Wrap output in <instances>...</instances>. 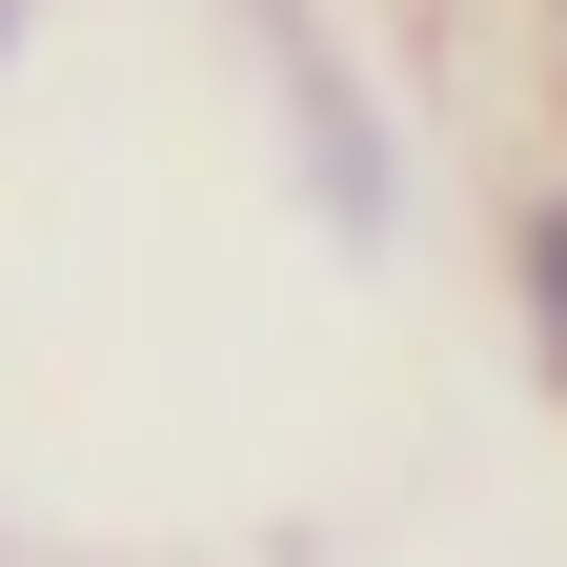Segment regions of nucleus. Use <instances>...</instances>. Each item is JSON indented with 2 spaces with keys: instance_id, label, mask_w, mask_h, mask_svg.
<instances>
[{
  "instance_id": "nucleus-1",
  "label": "nucleus",
  "mask_w": 567,
  "mask_h": 567,
  "mask_svg": "<svg viewBox=\"0 0 567 567\" xmlns=\"http://www.w3.org/2000/svg\"><path fill=\"white\" fill-rule=\"evenodd\" d=\"M527 324H547V365H567V183L527 203Z\"/></svg>"
},
{
  "instance_id": "nucleus-2",
  "label": "nucleus",
  "mask_w": 567,
  "mask_h": 567,
  "mask_svg": "<svg viewBox=\"0 0 567 567\" xmlns=\"http://www.w3.org/2000/svg\"><path fill=\"white\" fill-rule=\"evenodd\" d=\"M0 61H21V0H0Z\"/></svg>"
},
{
  "instance_id": "nucleus-3",
  "label": "nucleus",
  "mask_w": 567,
  "mask_h": 567,
  "mask_svg": "<svg viewBox=\"0 0 567 567\" xmlns=\"http://www.w3.org/2000/svg\"><path fill=\"white\" fill-rule=\"evenodd\" d=\"M547 21H567V0H547Z\"/></svg>"
}]
</instances>
